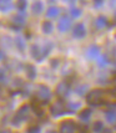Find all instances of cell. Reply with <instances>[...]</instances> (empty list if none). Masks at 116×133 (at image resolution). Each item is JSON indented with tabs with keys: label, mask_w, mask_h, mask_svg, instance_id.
Returning <instances> with one entry per match:
<instances>
[{
	"label": "cell",
	"mask_w": 116,
	"mask_h": 133,
	"mask_svg": "<svg viewBox=\"0 0 116 133\" xmlns=\"http://www.w3.org/2000/svg\"><path fill=\"white\" fill-rule=\"evenodd\" d=\"M29 110H30V107L28 106V104H23V106L17 110V112L15 113V116L13 117V119H11L13 126L19 127V126H20V124L29 117Z\"/></svg>",
	"instance_id": "cell-1"
},
{
	"label": "cell",
	"mask_w": 116,
	"mask_h": 133,
	"mask_svg": "<svg viewBox=\"0 0 116 133\" xmlns=\"http://www.w3.org/2000/svg\"><path fill=\"white\" fill-rule=\"evenodd\" d=\"M86 101L87 103H90L91 106L102 104V102H104V91L102 90H91L90 92H87Z\"/></svg>",
	"instance_id": "cell-2"
},
{
	"label": "cell",
	"mask_w": 116,
	"mask_h": 133,
	"mask_svg": "<svg viewBox=\"0 0 116 133\" xmlns=\"http://www.w3.org/2000/svg\"><path fill=\"white\" fill-rule=\"evenodd\" d=\"M36 93H38V98L42 102V104L46 103L47 101L51 98V91H50V88L47 86H45V85H39L38 92Z\"/></svg>",
	"instance_id": "cell-3"
},
{
	"label": "cell",
	"mask_w": 116,
	"mask_h": 133,
	"mask_svg": "<svg viewBox=\"0 0 116 133\" xmlns=\"http://www.w3.org/2000/svg\"><path fill=\"white\" fill-rule=\"evenodd\" d=\"M65 110H66V106H65L64 102L63 101H58L50 107V113H51L52 117H59L64 115Z\"/></svg>",
	"instance_id": "cell-4"
},
{
	"label": "cell",
	"mask_w": 116,
	"mask_h": 133,
	"mask_svg": "<svg viewBox=\"0 0 116 133\" xmlns=\"http://www.w3.org/2000/svg\"><path fill=\"white\" fill-rule=\"evenodd\" d=\"M71 28V17L69 15H63L58 21V30L60 32H66Z\"/></svg>",
	"instance_id": "cell-5"
},
{
	"label": "cell",
	"mask_w": 116,
	"mask_h": 133,
	"mask_svg": "<svg viewBox=\"0 0 116 133\" xmlns=\"http://www.w3.org/2000/svg\"><path fill=\"white\" fill-rule=\"evenodd\" d=\"M75 131H76V124L72 119L63 121L61 124H60V129H59L60 133H75Z\"/></svg>",
	"instance_id": "cell-6"
},
{
	"label": "cell",
	"mask_w": 116,
	"mask_h": 133,
	"mask_svg": "<svg viewBox=\"0 0 116 133\" xmlns=\"http://www.w3.org/2000/svg\"><path fill=\"white\" fill-rule=\"evenodd\" d=\"M56 95L61 98H65L70 95V83L69 82H60L56 86Z\"/></svg>",
	"instance_id": "cell-7"
},
{
	"label": "cell",
	"mask_w": 116,
	"mask_h": 133,
	"mask_svg": "<svg viewBox=\"0 0 116 133\" xmlns=\"http://www.w3.org/2000/svg\"><path fill=\"white\" fill-rule=\"evenodd\" d=\"M72 35H74L75 39H82V37H85V35H86L85 25L81 23L76 24L75 26H74V29H72Z\"/></svg>",
	"instance_id": "cell-8"
},
{
	"label": "cell",
	"mask_w": 116,
	"mask_h": 133,
	"mask_svg": "<svg viewBox=\"0 0 116 133\" xmlns=\"http://www.w3.org/2000/svg\"><path fill=\"white\" fill-rule=\"evenodd\" d=\"M30 54H31V57L35 58L36 61H42V52H41V47L39 45L34 44L33 46L30 47Z\"/></svg>",
	"instance_id": "cell-9"
},
{
	"label": "cell",
	"mask_w": 116,
	"mask_h": 133,
	"mask_svg": "<svg viewBox=\"0 0 116 133\" xmlns=\"http://www.w3.org/2000/svg\"><path fill=\"white\" fill-rule=\"evenodd\" d=\"M101 55L100 54V47L97 45H91V46L87 49V52H86V56L87 58H90V60H95V58H97Z\"/></svg>",
	"instance_id": "cell-10"
},
{
	"label": "cell",
	"mask_w": 116,
	"mask_h": 133,
	"mask_svg": "<svg viewBox=\"0 0 116 133\" xmlns=\"http://www.w3.org/2000/svg\"><path fill=\"white\" fill-rule=\"evenodd\" d=\"M41 104L42 103H40L38 98L31 99V108H33V111L35 112V115L39 116V117H41L42 115H44V111H42V108H41Z\"/></svg>",
	"instance_id": "cell-11"
},
{
	"label": "cell",
	"mask_w": 116,
	"mask_h": 133,
	"mask_svg": "<svg viewBox=\"0 0 116 133\" xmlns=\"http://www.w3.org/2000/svg\"><path fill=\"white\" fill-rule=\"evenodd\" d=\"M25 72H26V77L29 78V80H34L35 77H36V69H35L34 65H25Z\"/></svg>",
	"instance_id": "cell-12"
},
{
	"label": "cell",
	"mask_w": 116,
	"mask_h": 133,
	"mask_svg": "<svg viewBox=\"0 0 116 133\" xmlns=\"http://www.w3.org/2000/svg\"><path fill=\"white\" fill-rule=\"evenodd\" d=\"M107 26V19L104 15H100L95 19V28L96 29H104Z\"/></svg>",
	"instance_id": "cell-13"
},
{
	"label": "cell",
	"mask_w": 116,
	"mask_h": 133,
	"mask_svg": "<svg viewBox=\"0 0 116 133\" xmlns=\"http://www.w3.org/2000/svg\"><path fill=\"white\" fill-rule=\"evenodd\" d=\"M13 8H14V4L9 0H0V11L1 12H8L10 11Z\"/></svg>",
	"instance_id": "cell-14"
},
{
	"label": "cell",
	"mask_w": 116,
	"mask_h": 133,
	"mask_svg": "<svg viewBox=\"0 0 116 133\" xmlns=\"http://www.w3.org/2000/svg\"><path fill=\"white\" fill-rule=\"evenodd\" d=\"M13 24L14 25H16V26H23L24 24H25V16H24V14H16V15H14L13 16Z\"/></svg>",
	"instance_id": "cell-15"
},
{
	"label": "cell",
	"mask_w": 116,
	"mask_h": 133,
	"mask_svg": "<svg viewBox=\"0 0 116 133\" xmlns=\"http://www.w3.org/2000/svg\"><path fill=\"white\" fill-rule=\"evenodd\" d=\"M42 9H44V6H42L41 1H35L34 4L31 5V12L34 15H40L41 12H42Z\"/></svg>",
	"instance_id": "cell-16"
},
{
	"label": "cell",
	"mask_w": 116,
	"mask_h": 133,
	"mask_svg": "<svg viewBox=\"0 0 116 133\" xmlns=\"http://www.w3.org/2000/svg\"><path fill=\"white\" fill-rule=\"evenodd\" d=\"M105 118H106V121L109 122V123H116V111L114 110H109L105 112Z\"/></svg>",
	"instance_id": "cell-17"
},
{
	"label": "cell",
	"mask_w": 116,
	"mask_h": 133,
	"mask_svg": "<svg viewBox=\"0 0 116 133\" xmlns=\"http://www.w3.org/2000/svg\"><path fill=\"white\" fill-rule=\"evenodd\" d=\"M14 42H15V46L17 47V50H19V51L23 52L24 50H25V46H26V45H25V40H24L20 35H17L16 37H15Z\"/></svg>",
	"instance_id": "cell-18"
},
{
	"label": "cell",
	"mask_w": 116,
	"mask_h": 133,
	"mask_svg": "<svg viewBox=\"0 0 116 133\" xmlns=\"http://www.w3.org/2000/svg\"><path fill=\"white\" fill-rule=\"evenodd\" d=\"M91 110L90 108H85V110H82L80 113H79V118L81 119L82 122H89L90 119V117H91Z\"/></svg>",
	"instance_id": "cell-19"
},
{
	"label": "cell",
	"mask_w": 116,
	"mask_h": 133,
	"mask_svg": "<svg viewBox=\"0 0 116 133\" xmlns=\"http://www.w3.org/2000/svg\"><path fill=\"white\" fill-rule=\"evenodd\" d=\"M89 91V86L86 83H81V85H77V87L75 88V92L79 95V96H85Z\"/></svg>",
	"instance_id": "cell-20"
},
{
	"label": "cell",
	"mask_w": 116,
	"mask_h": 133,
	"mask_svg": "<svg viewBox=\"0 0 116 133\" xmlns=\"http://www.w3.org/2000/svg\"><path fill=\"white\" fill-rule=\"evenodd\" d=\"M52 29H54V26H52V23H50V21H44L42 25H41V30H42V32L45 35L51 34Z\"/></svg>",
	"instance_id": "cell-21"
},
{
	"label": "cell",
	"mask_w": 116,
	"mask_h": 133,
	"mask_svg": "<svg viewBox=\"0 0 116 133\" xmlns=\"http://www.w3.org/2000/svg\"><path fill=\"white\" fill-rule=\"evenodd\" d=\"M96 61H97V66L99 67H105V66H107L109 65V57H107V55H100L99 57L96 58Z\"/></svg>",
	"instance_id": "cell-22"
},
{
	"label": "cell",
	"mask_w": 116,
	"mask_h": 133,
	"mask_svg": "<svg viewBox=\"0 0 116 133\" xmlns=\"http://www.w3.org/2000/svg\"><path fill=\"white\" fill-rule=\"evenodd\" d=\"M59 12H60L59 8H56V6H50V8H47V10H46V16L52 19V17L58 16Z\"/></svg>",
	"instance_id": "cell-23"
},
{
	"label": "cell",
	"mask_w": 116,
	"mask_h": 133,
	"mask_svg": "<svg viewBox=\"0 0 116 133\" xmlns=\"http://www.w3.org/2000/svg\"><path fill=\"white\" fill-rule=\"evenodd\" d=\"M52 50V44L51 42H47V44H45V46L41 49V52H42V60L46 57L47 55L50 54V51Z\"/></svg>",
	"instance_id": "cell-24"
},
{
	"label": "cell",
	"mask_w": 116,
	"mask_h": 133,
	"mask_svg": "<svg viewBox=\"0 0 116 133\" xmlns=\"http://www.w3.org/2000/svg\"><path fill=\"white\" fill-rule=\"evenodd\" d=\"M93 131L95 133H101L102 131H104V124H102V122H95L94 123V126H93Z\"/></svg>",
	"instance_id": "cell-25"
},
{
	"label": "cell",
	"mask_w": 116,
	"mask_h": 133,
	"mask_svg": "<svg viewBox=\"0 0 116 133\" xmlns=\"http://www.w3.org/2000/svg\"><path fill=\"white\" fill-rule=\"evenodd\" d=\"M26 6H28V3L25 1V0H19L16 3V8L17 10L21 12V14H24V11H25V9H26Z\"/></svg>",
	"instance_id": "cell-26"
},
{
	"label": "cell",
	"mask_w": 116,
	"mask_h": 133,
	"mask_svg": "<svg viewBox=\"0 0 116 133\" xmlns=\"http://www.w3.org/2000/svg\"><path fill=\"white\" fill-rule=\"evenodd\" d=\"M81 12H82L81 9H79V8H74V6H72V8L70 9V15L72 17H80L81 16Z\"/></svg>",
	"instance_id": "cell-27"
},
{
	"label": "cell",
	"mask_w": 116,
	"mask_h": 133,
	"mask_svg": "<svg viewBox=\"0 0 116 133\" xmlns=\"http://www.w3.org/2000/svg\"><path fill=\"white\" fill-rule=\"evenodd\" d=\"M80 106H81V104L79 103V102H69V103H68V108H69L70 111H77L80 108Z\"/></svg>",
	"instance_id": "cell-28"
},
{
	"label": "cell",
	"mask_w": 116,
	"mask_h": 133,
	"mask_svg": "<svg viewBox=\"0 0 116 133\" xmlns=\"http://www.w3.org/2000/svg\"><path fill=\"white\" fill-rule=\"evenodd\" d=\"M40 132H41V128L39 127V126H36V124L30 126V127L26 129V133H40Z\"/></svg>",
	"instance_id": "cell-29"
},
{
	"label": "cell",
	"mask_w": 116,
	"mask_h": 133,
	"mask_svg": "<svg viewBox=\"0 0 116 133\" xmlns=\"http://www.w3.org/2000/svg\"><path fill=\"white\" fill-rule=\"evenodd\" d=\"M77 131L79 133H89V127H87L86 124H80V126H77Z\"/></svg>",
	"instance_id": "cell-30"
},
{
	"label": "cell",
	"mask_w": 116,
	"mask_h": 133,
	"mask_svg": "<svg viewBox=\"0 0 116 133\" xmlns=\"http://www.w3.org/2000/svg\"><path fill=\"white\" fill-rule=\"evenodd\" d=\"M50 65H51L52 69H56V67L59 66V60L58 58H52L51 61H50Z\"/></svg>",
	"instance_id": "cell-31"
},
{
	"label": "cell",
	"mask_w": 116,
	"mask_h": 133,
	"mask_svg": "<svg viewBox=\"0 0 116 133\" xmlns=\"http://www.w3.org/2000/svg\"><path fill=\"white\" fill-rule=\"evenodd\" d=\"M102 4H104L102 0H95V1H94V6H95V8H101Z\"/></svg>",
	"instance_id": "cell-32"
},
{
	"label": "cell",
	"mask_w": 116,
	"mask_h": 133,
	"mask_svg": "<svg viewBox=\"0 0 116 133\" xmlns=\"http://www.w3.org/2000/svg\"><path fill=\"white\" fill-rule=\"evenodd\" d=\"M4 58H5V54H4V51H1V50H0V61H1V60H4Z\"/></svg>",
	"instance_id": "cell-33"
},
{
	"label": "cell",
	"mask_w": 116,
	"mask_h": 133,
	"mask_svg": "<svg viewBox=\"0 0 116 133\" xmlns=\"http://www.w3.org/2000/svg\"><path fill=\"white\" fill-rule=\"evenodd\" d=\"M102 133H112V131H111V129H104Z\"/></svg>",
	"instance_id": "cell-34"
},
{
	"label": "cell",
	"mask_w": 116,
	"mask_h": 133,
	"mask_svg": "<svg viewBox=\"0 0 116 133\" xmlns=\"http://www.w3.org/2000/svg\"><path fill=\"white\" fill-rule=\"evenodd\" d=\"M0 133H10V132H8V131H0Z\"/></svg>",
	"instance_id": "cell-35"
},
{
	"label": "cell",
	"mask_w": 116,
	"mask_h": 133,
	"mask_svg": "<svg viewBox=\"0 0 116 133\" xmlns=\"http://www.w3.org/2000/svg\"><path fill=\"white\" fill-rule=\"evenodd\" d=\"M115 19H116V14H115Z\"/></svg>",
	"instance_id": "cell-36"
},
{
	"label": "cell",
	"mask_w": 116,
	"mask_h": 133,
	"mask_svg": "<svg viewBox=\"0 0 116 133\" xmlns=\"http://www.w3.org/2000/svg\"><path fill=\"white\" fill-rule=\"evenodd\" d=\"M115 37H116V35H115Z\"/></svg>",
	"instance_id": "cell-37"
}]
</instances>
